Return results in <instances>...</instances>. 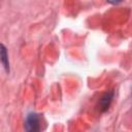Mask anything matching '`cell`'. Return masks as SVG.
<instances>
[{"instance_id":"obj_1","label":"cell","mask_w":132,"mask_h":132,"mask_svg":"<svg viewBox=\"0 0 132 132\" xmlns=\"http://www.w3.org/2000/svg\"><path fill=\"white\" fill-rule=\"evenodd\" d=\"M25 129L27 131H38L40 129V118L36 112H31L27 116L25 121Z\"/></svg>"},{"instance_id":"obj_2","label":"cell","mask_w":132,"mask_h":132,"mask_svg":"<svg viewBox=\"0 0 132 132\" xmlns=\"http://www.w3.org/2000/svg\"><path fill=\"white\" fill-rule=\"evenodd\" d=\"M112 97H113V93H112V92L106 93V94H104V95L101 97L100 102H99V106H100V109H101L102 111L106 110V109L109 107L110 102H111V100H112Z\"/></svg>"},{"instance_id":"obj_3","label":"cell","mask_w":132,"mask_h":132,"mask_svg":"<svg viewBox=\"0 0 132 132\" xmlns=\"http://www.w3.org/2000/svg\"><path fill=\"white\" fill-rule=\"evenodd\" d=\"M1 62L2 65L5 69V71L8 73L9 72V62H8V55L6 52V48L3 44H1Z\"/></svg>"},{"instance_id":"obj_4","label":"cell","mask_w":132,"mask_h":132,"mask_svg":"<svg viewBox=\"0 0 132 132\" xmlns=\"http://www.w3.org/2000/svg\"><path fill=\"white\" fill-rule=\"evenodd\" d=\"M106 1L109 2V3H111V4H118V3H120L123 0H106Z\"/></svg>"}]
</instances>
